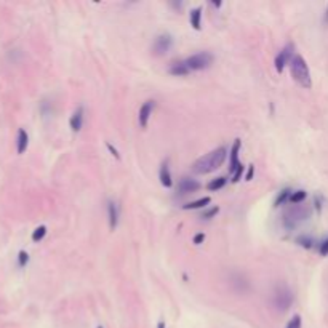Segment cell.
I'll return each mask as SVG.
<instances>
[{
	"label": "cell",
	"instance_id": "obj_34",
	"mask_svg": "<svg viewBox=\"0 0 328 328\" xmlns=\"http://www.w3.org/2000/svg\"><path fill=\"white\" fill-rule=\"evenodd\" d=\"M98 328H103V327H98Z\"/></svg>",
	"mask_w": 328,
	"mask_h": 328
},
{
	"label": "cell",
	"instance_id": "obj_4",
	"mask_svg": "<svg viewBox=\"0 0 328 328\" xmlns=\"http://www.w3.org/2000/svg\"><path fill=\"white\" fill-rule=\"evenodd\" d=\"M272 306L275 311L279 312H287L291 304H293V291L290 290L288 285L285 283H277L272 291Z\"/></svg>",
	"mask_w": 328,
	"mask_h": 328
},
{
	"label": "cell",
	"instance_id": "obj_3",
	"mask_svg": "<svg viewBox=\"0 0 328 328\" xmlns=\"http://www.w3.org/2000/svg\"><path fill=\"white\" fill-rule=\"evenodd\" d=\"M288 66H290L291 77H293L303 88L309 90L312 87V77H311V70H309L308 63H306V60L303 58V56L296 53L293 58H291Z\"/></svg>",
	"mask_w": 328,
	"mask_h": 328
},
{
	"label": "cell",
	"instance_id": "obj_8",
	"mask_svg": "<svg viewBox=\"0 0 328 328\" xmlns=\"http://www.w3.org/2000/svg\"><path fill=\"white\" fill-rule=\"evenodd\" d=\"M154 108H155V101H152V99H149V101H146V103L139 108L138 122H139V127H141V128H147L149 119H151V116H152Z\"/></svg>",
	"mask_w": 328,
	"mask_h": 328
},
{
	"label": "cell",
	"instance_id": "obj_2",
	"mask_svg": "<svg viewBox=\"0 0 328 328\" xmlns=\"http://www.w3.org/2000/svg\"><path fill=\"white\" fill-rule=\"evenodd\" d=\"M312 215V210L309 206L304 205H291L290 208H287L282 215V224L287 231H293L299 224H303L304 221H308Z\"/></svg>",
	"mask_w": 328,
	"mask_h": 328
},
{
	"label": "cell",
	"instance_id": "obj_25",
	"mask_svg": "<svg viewBox=\"0 0 328 328\" xmlns=\"http://www.w3.org/2000/svg\"><path fill=\"white\" fill-rule=\"evenodd\" d=\"M285 328H303V320H301V316H293L291 317V320L287 324V327Z\"/></svg>",
	"mask_w": 328,
	"mask_h": 328
},
{
	"label": "cell",
	"instance_id": "obj_33",
	"mask_svg": "<svg viewBox=\"0 0 328 328\" xmlns=\"http://www.w3.org/2000/svg\"><path fill=\"white\" fill-rule=\"evenodd\" d=\"M157 328H167V325H165V322H159L157 324Z\"/></svg>",
	"mask_w": 328,
	"mask_h": 328
},
{
	"label": "cell",
	"instance_id": "obj_15",
	"mask_svg": "<svg viewBox=\"0 0 328 328\" xmlns=\"http://www.w3.org/2000/svg\"><path fill=\"white\" fill-rule=\"evenodd\" d=\"M29 147V134L24 130V128H19L18 130V136H16V151L18 154H24Z\"/></svg>",
	"mask_w": 328,
	"mask_h": 328
},
{
	"label": "cell",
	"instance_id": "obj_13",
	"mask_svg": "<svg viewBox=\"0 0 328 328\" xmlns=\"http://www.w3.org/2000/svg\"><path fill=\"white\" fill-rule=\"evenodd\" d=\"M168 72L172 74V75H175V77H184V75L191 74V69L188 66L186 60H183V61H175V63L170 64Z\"/></svg>",
	"mask_w": 328,
	"mask_h": 328
},
{
	"label": "cell",
	"instance_id": "obj_24",
	"mask_svg": "<svg viewBox=\"0 0 328 328\" xmlns=\"http://www.w3.org/2000/svg\"><path fill=\"white\" fill-rule=\"evenodd\" d=\"M218 213H219V206H210V208H206L202 213V218L203 219H211V218H215Z\"/></svg>",
	"mask_w": 328,
	"mask_h": 328
},
{
	"label": "cell",
	"instance_id": "obj_16",
	"mask_svg": "<svg viewBox=\"0 0 328 328\" xmlns=\"http://www.w3.org/2000/svg\"><path fill=\"white\" fill-rule=\"evenodd\" d=\"M189 23H191V26L194 27L196 31L202 29V8H200V6H196V8L191 10V13H189Z\"/></svg>",
	"mask_w": 328,
	"mask_h": 328
},
{
	"label": "cell",
	"instance_id": "obj_19",
	"mask_svg": "<svg viewBox=\"0 0 328 328\" xmlns=\"http://www.w3.org/2000/svg\"><path fill=\"white\" fill-rule=\"evenodd\" d=\"M296 244L299 247L306 248V250H309V248H312L314 244H316V240H314L311 235H308V234H301V235H298V237H296Z\"/></svg>",
	"mask_w": 328,
	"mask_h": 328
},
{
	"label": "cell",
	"instance_id": "obj_27",
	"mask_svg": "<svg viewBox=\"0 0 328 328\" xmlns=\"http://www.w3.org/2000/svg\"><path fill=\"white\" fill-rule=\"evenodd\" d=\"M319 253L322 255V256H327V255H328V237L324 239V240L319 244Z\"/></svg>",
	"mask_w": 328,
	"mask_h": 328
},
{
	"label": "cell",
	"instance_id": "obj_28",
	"mask_svg": "<svg viewBox=\"0 0 328 328\" xmlns=\"http://www.w3.org/2000/svg\"><path fill=\"white\" fill-rule=\"evenodd\" d=\"M106 147H108V149H109V152H111V154H112L114 157H116V159H117V160H120V154H119V151H117V149H116V147H114L112 144H111V142H106Z\"/></svg>",
	"mask_w": 328,
	"mask_h": 328
},
{
	"label": "cell",
	"instance_id": "obj_14",
	"mask_svg": "<svg viewBox=\"0 0 328 328\" xmlns=\"http://www.w3.org/2000/svg\"><path fill=\"white\" fill-rule=\"evenodd\" d=\"M159 180L163 188H172L173 186V180H172V172H170V163L168 160H165L160 165L159 170Z\"/></svg>",
	"mask_w": 328,
	"mask_h": 328
},
{
	"label": "cell",
	"instance_id": "obj_9",
	"mask_svg": "<svg viewBox=\"0 0 328 328\" xmlns=\"http://www.w3.org/2000/svg\"><path fill=\"white\" fill-rule=\"evenodd\" d=\"M200 188H202V184L197 180H192V178H181L180 183H178V192H180L181 196L197 192Z\"/></svg>",
	"mask_w": 328,
	"mask_h": 328
},
{
	"label": "cell",
	"instance_id": "obj_7",
	"mask_svg": "<svg viewBox=\"0 0 328 328\" xmlns=\"http://www.w3.org/2000/svg\"><path fill=\"white\" fill-rule=\"evenodd\" d=\"M296 53H295V45L293 44H287L283 48H282V52L275 56V61H274V64H275V69H277V72H283V69H285V66L287 64H290V61H291V58H293Z\"/></svg>",
	"mask_w": 328,
	"mask_h": 328
},
{
	"label": "cell",
	"instance_id": "obj_21",
	"mask_svg": "<svg viewBox=\"0 0 328 328\" xmlns=\"http://www.w3.org/2000/svg\"><path fill=\"white\" fill-rule=\"evenodd\" d=\"M306 197H308V192L303 191V189H299V191L291 192L288 202H290L291 205H299V203H303V202L306 200Z\"/></svg>",
	"mask_w": 328,
	"mask_h": 328
},
{
	"label": "cell",
	"instance_id": "obj_20",
	"mask_svg": "<svg viewBox=\"0 0 328 328\" xmlns=\"http://www.w3.org/2000/svg\"><path fill=\"white\" fill-rule=\"evenodd\" d=\"M226 184H227V178L226 176H219V178H216V180H211L208 184H206V189L215 192V191L223 189Z\"/></svg>",
	"mask_w": 328,
	"mask_h": 328
},
{
	"label": "cell",
	"instance_id": "obj_23",
	"mask_svg": "<svg viewBox=\"0 0 328 328\" xmlns=\"http://www.w3.org/2000/svg\"><path fill=\"white\" fill-rule=\"evenodd\" d=\"M27 262H29V255H27V252L21 250V252L18 253V267L24 269V267L27 266Z\"/></svg>",
	"mask_w": 328,
	"mask_h": 328
},
{
	"label": "cell",
	"instance_id": "obj_31",
	"mask_svg": "<svg viewBox=\"0 0 328 328\" xmlns=\"http://www.w3.org/2000/svg\"><path fill=\"white\" fill-rule=\"evenodd\" d=\"M211 5L216 6V8H219V6L223 5V2H219V0H218V2H216V0H211Z\"/></svg>",
	"mask_w": 328,
	"mask_h": 328
},
{
	"label": "cell",
	"instance_id": "obj_5",
	"mask_svg": "<svg viewBox=\"0 0 328 328\" xmlns=\"http://www.w3.org/2000/svg\"><path fill=\"white\" fill-rule=\"evenodd\" d=\"M215 58H213V55L208 53V52H200V53H196V55H191L189 58H186V63L191 69V72H194V70H203V69H208Z\"/></svg>",
	"mask_w": 328,
	"mask_h": 328
},
{
	"label": "cell",
	"instance_id": "obj_17",
	"mask_svg": "<svg viewBox=\"0 0 328 328\" xmlns=\"http://www.w3.org/2000/svg\"><path fill=\"white\" fill-rule=\"evenodd\" d=\"M211 202L210 197H202L198 198V200H194V202H189L186 205H183V210H198V208H205L206 205Z\"/></svg>",
	"mask_w": 328,
	"mask_h": 328
},
{
	"label": "cell",
	"instance_id": "obj_26",
	"mask_svg": "<svg viewBox=\"0 0 328 328\" xmlns=\"http://www.w3.org/2000/svg\"><path fill=\"white\" fill-rule=\"evenodd\" d=\"M244 172H245V167L240 165L237 170H235V173L232 175V183H239L242 180V176H244Z\"/></svg>",
	"mask_w": 328,
	"mask_h": 328
},
{
	"label": "cell",
	"instance_id": "obj_6",
	"mask_svg": "<svg viewBox=\"0 0 328 328\" xmlns=\"http://www.w3.org/2000/svg\"><path fill=\"white\" fill-rule=\"evenodd\" d=\"M172 47H173L172 34H168V32L160 34V35H157L154 44H152V53L155 56H163V55H167L170 50H172Z\"/></svg>",
	"mask_w": 328,
	"mask_h": 328
},
{
	"label": "cell",
	"instance_id": "obj_32",
	"mask_svg": "<svg viewBox=\"0 0 328 328\" xmlns=\"http://www.w3.org/2000/svg\"><path fill=\"white\" fill-rule=\"evenodd\" d=\"M324 23L328 24V5H327V10H325V16H324Z\"/></svg>",
	"mask_w": 328,
	"mask_h": 328
},
{
	"label": "cell",
	"instance_id": "obj_12",
	"mask_svg": "<svg viewBox=\"0 0 328 328\" xmlns=\"http://www.w3.org/2000/svg\"><path fill=\"white\" fill-rule=\"evenodd\" d=\"M108 215H109V227L111 231H116L119 226V219H120V210L117 202L109 200L108 202Z\"/></svg>",
	"mask_w": 328,
	"mask_h": 328
},
{
	"label": "cell",
	"instance_id": "obj_11",
	"mask_svg": "<svg viewBox=\"0 0 328 328\" xmlns=\"http://www.w3.org/2000/svg\"><path fill=\"white\" fill-rule=\"evenodd\" d=\"M83 106H78V108L72 112V116H70V120H69V127L70 130H72L74 133H78L82 130L83 127Z\"/></svg>",
	"mask_w": 328,
	"mask_h": 328
},
{
	"label": "cell",
	"instance_id": "obj_18",
	"mask_svg": "<svg viewBox=\"0 0 328 328\" xmlns=\"http://www.w3.org/2000/svg\"><path fill=\"white\" fill-rule=\"evenodd\" d=\"M291 189H288V188H285V189H282L279 194H277V197H275V200H274V206L275 208H279V206H282V205H285L288 200H290V196H291Z\"/></svg>",
	"mask_w": 328,
	"mask_h": 328
},
{
	"label": "cell",
	"instance_id": "obj_29",
	"mask_svg": "<svg viewBox=\"0 0 328 328\" xmlns=\"http://www.w3.org/2000/svg\"><path fill=\"white\" fill-rule=\"evenodd\" d=\"M203 240H205V234H203V232H198V234L194 235V240H192V242H194L196 245H200V244H203Z\"/></svg>",
	"mask_w": 328,
	"mask_h": 328
},
{
	"label": "cell",
	"instance_id": "obj_30",
	"mask_svg": "<svg viewBox=\"0 0 328 328\" xmlns=\"http://www.w3.org/2000/svg\"><path fill=\"white\" fill-rule=\"evenodd\" d=\"M253 173H255V165H248L247 175H245V180H247V181H252V180H253Z\"/></svg>",
	"mask_w": 328,
	"mask_h": 328
},
{
	"label": "cell",
	"instance_id": "obj_10",
	"mask_svg": "<svg viewBox=\"0 0 328 328\" xmlns=\"http://www.w3.org/2000/svg\"><path fill=\"white\" fill-rule=\"evenodd\" d=\"M240 144H242V141H240V139H235L234 144H232V147H231V151H229V173H231V175H234L235 170H237V168L242 165L240 160H239Z\"/></svg>",
	"mask_w": 328,
	"mask_h": 328
},
{
	"label": "cell",
	"instance_id": "obj_22",
	"mask_svg": "<svg viewBox=\"0 0 328 328\" xmlns=\"http://www.w3.org/2000/svg\"><path fill=\"white\" fill-rule=\"evenodd\" d=\"M47 235V226H39V227H35V231L32 232V240L34 242H40V240H44V237Z\"/></svg>",
	"mask_w": 328,
	"mask_h": 328
},
{
	"label": "cell",
	"instance_id": "obj_1",
	"mask_svg": "<svg viewBox=\"0 0 328 328\" xmlns=\"http://www.w3.org/2000/svg\"><path fill=\"white\" fill-rule=\"evenodd\" d=\"M226 157H227V147L221 146L215 149V151L205 154L200 159H197L194 162V165H192V170H194V173L197 175H208L223 165Z\"/></svg>",
	"mask_w": 328,
	"mask_h": 328
}]
</instances>
